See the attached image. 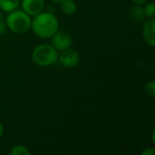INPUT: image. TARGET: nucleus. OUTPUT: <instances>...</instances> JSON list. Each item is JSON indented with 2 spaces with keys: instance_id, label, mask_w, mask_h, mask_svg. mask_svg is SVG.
Wrapping results in <instances>:
<instances>
[{
  "instance_id": "nucleus-16",
  "label": "nucleus",
  "mask_w": 155,
  "mask_h": 155,
  "mask_svg": "<svg viewBox=\"0 0 155 155\" xmlns=\"http://www.w3.org/2000/svg\"><path fill=\"white\" fill-rule=\"evenodd\" d=\"M134 5H144L146 2H148V0H131Z\"/></svg>"
},
{
  "instance_id": "nucleus-5",
  "label": "nucleus",
  "mask_w": 155,
  "mask_h": 155,
  "mask_svg": "<svg viewBox=\"0 0 155 155\" xmlns=\"http://www.w3.org/2000/svg\"><path fill=\"white\" fill-rule=\"evenodd\" d=\"M59 63L66 68H74L80 62V54L77 51L68 48L66 50L61 51L58 54Z\"/></svg>"
},
{
  "instance_id": "nucleus-14",
  "label": "nucleus",
  "mask_w": 155,
  "mask_h": 155,
  "mask_svg": "<svg viewBox=\"0 0 155 155\" xmlns=\"http://www.w3.org/2000/svg\"><path fill=\"white\" fill-rule=\"evenodd\" d=\"M155 153V149L154 148H146L145 150H143L141 154L142 155H153Z\"/></svg>"
},
{
  "instance_id": "nucleus-11",
  "label": "nucleus",
  "mask_w": 155,
  "mask_h": 155,
  "mask_svg": "<svg viewBox=\"0 0 155 155\" xmlns=\"http://www.w3.org/2000/svg\"><path fill=\"white\" fill-rule=\"evenodd\" d=\"M10 155H30L31 152L27 147L22 144H16L12 147V149L9 152Z\"/></svg>"
},
{
  "instance_id": "nucleus-8",
  "label": "nucleus",
  "mask_w": 155,
  "mask_h": 155,
  "mask_svg": "<svg viewBox=\"0 0 155 155\" xmlns=\"http://www.w3.org/2000/svg\"><path fill=\"white\" fill-rule=\"evenodd\" d=\"M61 10L64 14L67 15H74L76 11V4L74 0H62L60 2Z\"/></svg>"
},
{
  "instance_id": "nucleus-1",
  "label": "nucleus",
  "mask_w": 155,
  "mask_h": 155,
  "mask_svg": "<svg viewBox=\"0 0 155 155\" xmlns=\"http://www.w3.org/2000/svg\"><path fill=\"white\" fill-rule=\"evenodd\" d=\"M30 29L38 37L51 38L59 29V21L54 13L41 12L33 16Z\"/></svg>"
},
{
  "instance_id": "nucleus-13",
  "label": "nucleus",
  "mask_w": 155,
  "mask_h": 155,
  "mask_svg": "<svg viewBox=\"0 0 155 155\" xmlns=\"http://www.w3.org/2000/svg\"><path fill=\"white\" fill-rule=\"evenodd\" d=\"M144 13L146 17L149 18H154L155 16V4L153 2H149L145 3V5L143 7Z\"/></svg>"
},
{
  "instance_id": "nucleus-17",
  "label": "nucleus",
  "mask_w": 155,
  "mask_h": 155,
  "mask_svg": "<svg viewBox=\"0 0 155 155\" xmlns=\"http://www.w3.org/2000/svg\"><path fill=\"white\" fill-rule=\"evenodd\" d=\"M3 134H4V125H3L2 122L0 121V138L3 136Z\"/></svg>"
},
{
  "instance_id": "nucleus-2",
  "label": "nucleus",
  "mask_w": 155,
  "mask_h": 155,
  "mask_svg": "<svg viewBox=\"0 0 155 155\" xmlns=\"http://www.w3.org/2000/svg\"><path fill=\"white\" fill-rule=\"evenodd\" d=\"M58 51L49 44H40L36 45L32 52L34 63L42 67L50 66L58 60Z\"/></svg>"
},
{
  "instance_id": "nucleus-10",
  "label": "nucleus",
  "mask_w": 155,
  "mask_h": 155,
  "mask_svg": "<svg viewBox=\"0 0 155 155\" xmlns=\"http://www.w3.org/2000/svg\"><path fill=\"white\" fill-rule=\"evenodd\" d=\"M131 17L133 20L136 22L143 21L144 18L146 17L143 6L139 5H134V6L131 9Z\"/></svg>"
},
{
  "instance_id": "nucleus-12",
  "label": "nucleus",
  "mask_w": 155,
  "mask_h": 155,
  "mask_svg": "<svg viewBox=\"0 0 155 155\" xmlns=\"http://www.w3.org/2000/svg\"><path fill=\"white\" fill-rule=\"evenodd\" d=\"M144 93L146 94V95H148L150 98H154L155 96V81L154 80H151L149 82H147L144 85Z\"/></svg>"
},
{
  "instance_id": "nucleus-19",
  "label": "nucleus",
  "mask_w": 155,
  "mask_h": 155,
  "mask_svg": "<svg viewBox=\"0 0 155 155\" xmlns=\"http://www.w3.org/2000/svg\"><path fill=\"white\" fill-rule=\"evenodd\" d=\"M3 20V11L0 9V21Z\"/></svg>"
},
{
  "instance_id": "nucleus-15",
  "label": "nucleus",
  "mask_w": 155,
  "mask_h": 155,
  "mask_svg": "<svg viewBox=\"0 0 155 155\" xmlns=\"http://www.w3.org/2000/svg\"><path fill=\"white\" fill-rule=\"evenodd\" d=\"M6 25L3 22V20L2 21H0V35H4L5 33V31H6Z\"/></svg>"
},
{
  "instance_id": "nucleus-18",
  "label": "nucleus",
  "mask_w": 155,
  "mask_h": 155,
  "mask_svg": "<svg viewBox=\"0 0 155 155\" xmlns=\"http://www.w3.org/2000/svg\"><path fill=\"white\" fill-rule=\"evenodd\" d=\"M51 2H53V3H55V4H60V2L62 1V0H50Z\"/></svg>"
},
{
  "instance_id": "nucleus-6",
  "label": "nucleus",
  "mask_w": 155,
  "mask_h": 155,
  "mask_svg": "<svg viewBox=\"0 0 155 155\" xmlns=\"http://www.w3.org/2000/svg\"><path fill=\"white\" fill-rule=\"evenodd\" d=\"M22 10L30 16H35L45 8V0H22Z\"/></svg>"
},
{
  "instance_id": "nucleus-9",
  "label": "nucleus",
  "mask_w": 155,
  "mask_h": 155,
  "mask_svg": "<svg viewBox=\"0 0 155 155\" xmlns=\"http://www.w3.org/2000/svg\"><path fill=\"white\" fill-rule=\"evenodd\" d=\"M19 0H0V9L3 12L10 13L19 6Z\"/></svg>"
},
{
  "instance_id": "nucleus-7",
  "label": "nucleus",
  "mask_w": 155,
  "mask_h": 155,
  "mask_svg": "<svg viewBox=\"0 0 155 155\" xmlns=\"http://www.w3.org/2000/svg\"><path fill=\"white\" fill-rule=\"evenodd\" d=\"M143 36L145 43L153 47L155 45V20L150 18L143 26Z\"/></svg>"
},
{
  "instance_id": "nucleus-3",
  "label": "nucleus",
  "mask_w": 155,
  "mask_h": 155,
  "mask_svg": "<svg viewBox=\"0 0 155 155\" xmlns=\"http://www.w3.org/2000/svg\"><path fill=\"white\" fill-rule=\"evenodd\" d=\"M31 16L23 10H14L8 13L5 20L6 26L15 34L22 35L31 28Z\"/></svg>"
},
{
  "instance_id": "nucleus-4",
  "label": "nucleus",
  "mask_w": 155,
  "mask_h": 155,
  "mask_svg": "<svg viewBox=\"0 0 155 155\" xmlns=\"http://www.w3.org/2000/svg\"><path fill=\"white\" fill-rule=\"evenodd\" d=\"M51 39H52V45L58 52L71 48L73 44V38L71 35L64 30L58 29V31L51 37Z\"/></svg>"
}]
</instances>
